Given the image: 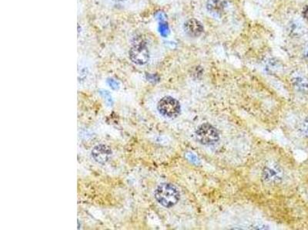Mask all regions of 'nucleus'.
<instances>
[{"mask_svg": "<svg viewBox=\"0 0 308 230\" xmlns=\"http://www.w3.org/2000/svg\"><path fill=\"white\" fill-rule=\"evenodd\" d=\"M154 196L157 201L166 208L174 207L180 198L177 188L174 185L167 183L160 184L155 190Z\"/></svg>", "mask_w": 308, "mask_h": 230, "instance_id": "nucleus-1", "label": "nucleus"}, {"mask_svg": "<svg viewBox=\"0 0 308 230\" xmlns=\"http://www.w3.org/2000/svg\"><path fill=\"white\" fill-rule=\"evenodd\" d=\"M129 55L131 61L136 65H146L149 60V51L145 40L137 39L130 49Z\"/></svg>", "mask_w": 308, "mask_h": 230, "instance_id": "nucleus-2", "label": "nucleus"}, {"mask_svg": "<svg viewBox=\"0 0 308 230\" xmlns=\"http://www.w3.org/2000/svg\"><path fill=\"white\" fill-rule=\"evenodd\" d=\"M197 140L203 145H213L220 140L218 130L208 123L200 125L196 131Z\"/></svg>", "mask_w": 308, "mask_h": 230, "instance_id": "nucleus-3", "label": "nucleus"}, {"mask_svg": "<svg viewBox=\"0 0 308 230\" xmlns=\"http://www.w3.org/2000/svg\"><path fill=\"white\" fill-rule=\"evenodd\" d=\"M158 110L164 117L174 119L179 116L181 107L177 100L171 96H166L158 102Z\"/></svg>", "mask_w": 308, "mask_h": 230, "instance_id": "nucleus-4", "label": "nucleus"}, {"mask_svg": "<svg viewBox=\"0 0 308 230\" xmlns=\"http://www.w3.org/2000/svg\"><path fill=\"white\" fill-rule=\"evenodd\" d=\"M99 3L116 10L137 12L142 7L143 0H97Z\"/></svg>", "mask_w": 308, "mask_h": 230, "instance_id": "nucleus-5", "label": "nucleus"}, {"mask_svg": "<svg viewBox=\"0 0 308 230\" xmlns=\"http://www.w3.org/2000/svg\"><path fill=\"white\" fill-rule=\"evenodd\" d=\"M112 152L111 149L108 146L105 144H99L95 146L91 151V156L94 161L100 164H106L111 158Z\"/></svg>", "mask_w": 308, "mask_h": 230, "instance_id": "nucleus-6", "label": "nucleus"}, {"mask_svg": "<svg viewBox=\"0 0 308 230\" xmlns=\"http://www.w3.org/2000/svg\"><path fill=\"white\" fill-rule=\"evenodd\" d=\"M184 30L190 36L198 37L203 32V26L197 19H191L185 22Z\"/></svg>", "mask_w": 308, "mask_h": 230, "instance_id": "nucleus-7", "label": "nucleus"}, {"mask_svg": "<svg viewBox=\"0 0 308 230\" xmlns=\"http://www.w3.org/2000/svg\"><path fill=\"white\" fill-rule=\"evenodd\" d=\"M263 174L264 180L267 182L279 181L281 179V171L276 166L266 167Z\"/></svg>", "mask_w": 308, "mask_h": 230, "instance_id": "nucleus-8", "label": "nucleus"}, {"mask_svg": "<svg viewBox=\"0 0 308 230\" xmlns=\"http://www.w3.org/2000/svg\"><path fill=\"white\" fill-rule=\"evenodd\" d=\"M225 3L221 0H208L207 8L210 13L216 16H221L224 13L225 9Z\"/></svg>", "mask_w": 308, "mask_h": 230, "instance_id": "nucleus-9", "label": "nucleus"}, {"mask_svg": "<svg viewBox=\"0 0 308 230\" xmlns=\"http://www.w3.org/2000/svg\"><path fill=\"white\" fill-rule=\"evenodd\" d=\"M293 84L294 86L301 92H306L308 91V82L306 79H303L300 76H297L293 79Z\"/></svg>", "mask_w": 308, "mask_h": 230, "instance_id": "nucleus-10", "label": "nucleus"}, {"mask_svg": "<svg viewBox=\"0 0 308 230\" xmlns=\"http://www.w3.org/2000/svg\"><path fill=\"white\" fill-rule=\"evenodd\" d=\"M300 131L303 136L308 137V119L302 122L300 126Z\"/></svg>", "mask_w": 308, "mask_h": 230, "instance_id": "nucleus-11", "label": "nucleus"}, {"mask_svg": "<svg viewBox=\"0 0 308 230\" xmlns=\"http://www.w3.org/2000/svg\"><path fill=\"white\" fill-rule=\"evenodd\" d=\"M109 84H110V87H111L112 89H114V90H116V89H119V85H118V84L116 83V82H114V81H110Z\"/></svg>", "mask_w": 308, "mask_h": 230, "instance_id": "nucleus-12", "label": "nucleus"}, {"mask_svg": "<svg viewBox=\"0 0 308 230\" xmlns=\"http://www.w3.org/2000/svg\"><path fill=\"white\" fill-rule=\"evenodd\" d=\"M104 96H107V95H109L108 92H104ZM110 95H109V98H106V100H107V104H109V105H112V104H113V101H112V98L111 97H110Z\"/></svg>", "mask_w": 308, "mask_h": 230, "instance_id": "nucleus-13", "label": "nucleus"}, {"mask_svg": "<svg viewBox=\"0 0 308 230\" xmlns=\"http://www.w3.org/2000/svg\"><path fill=\"white\" fill-rule=\"evenodd\" d=\"M303 16L306 20H308V6L304 7L303 10Z\"/></svg>", "mask_w": 308, "mask_h": 230, "instance_id": "nucleus-14", "label": "nucleus"}, {"mask_svg": "<svg viewBox=\"0 0 308 230\" xmlns=\"http://www.w3.org/2000/svg\"><path fill=\"white\" fill-rule=\"evenodd\" d=\"M305 57H306V60L308 61V47L306 48V52H305Z\"/></svg>", "mask_w": 308, "mask_h": 230, "instance_id": "nucleus-15", "label": "nucleus"}]
</instances>
